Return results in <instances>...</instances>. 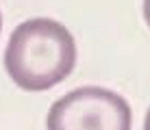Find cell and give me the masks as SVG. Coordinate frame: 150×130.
<instances>
[{
    "instance_id": "obj_1",
    "label": "cell",
    "mask_w": 150,
    "mask_h": 130,
    "mask_svg": "<svg viewBox=\"0 0 150 130\" xmlns=\"http://www.w3.org/2000/svg\"><path fill=\"white\" fill-rule=\"evenodd\" d=\"M76 63L74 37L63 24L35 18L11 33L4 52V67L18 87L46 91L70 76Z\"/></svg>"
},
{
    "instance_id": "obj_2",
    "label": "cell",
    "mask_w": 150,
    "mask_h": 130,
    "mask_svg": "<svg viewBox=\"0 0 150 130\" xmlns=\"http://www.w3.org/2000/svg\"><path fill=\"white\" fill-rule=\"evenodd\" d=\"M131 106L102 87H81L52 104L48 130H131Z\"/></svg>"
},
{
    "instance_id": "obj_3",
    "label": "cell",
    "mask_w": 150,
    "mask_h": 130,
    "mask_svg": "<svg viewBox=\"0 0 150 130\" xmlns=\"http://www.w3.org/2000/svg\"><path fill=\"white\" fill-rule=\"evenodd\" d=\"M0 28H2V15H0Z\"/></svg>"
}]
</instances>
